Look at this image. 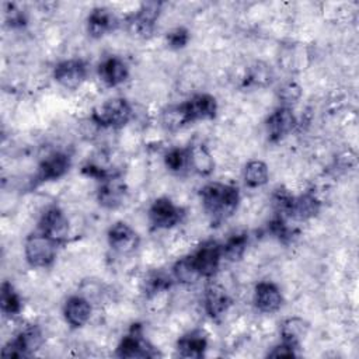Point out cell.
<instances>
[{"instance_id": "cell-1", "label": "cell", "mask_w": 359, "mask_h": 359, "mask_svg": "<svg viewBox=\"0 0 359 359\" xmlns=\"http://www.w3.org/2000/svg\"><path fill=\"white\" fill-rule=\"evenodd\" d=\"M201 196L206 213L213 220H223L231 216L238 205L237 188L226 184H208L203 187Z\"/></svg>"}, {"instance_id": "cell-2", "label": "cell", "mask_w": 359, "mask_h": 359, "mask_svg": "<svg viewBox=\"0 0 359 359\" xmlns=\"http://www.w3.org/2000/svg\"><path fill=\"white\" fill-rule=\"evenodd\" d=\"M132 115L130 105L125 98H114L95 108L93 112V121L100 126H123Z\"/></svg>"}, {"instance_id": "cell-3", "label": "cell", "mask_w": 359, "mask_h": 359, "mask_svg": "<svg viewBox=\"0 0 359 359\" xmlns=\"http://www.w3.org/2000/svg\"><path fill=\"white\" fill-rule=\"evenodd\" d=\"M56 255V243L45 234H31L25 241V257L32 266H48Z\"/></svg>"}, {"instance_id": "cell-4", "label": "cell", "mask_w": 359, "mask_h": 359, "mask_svg": "<svg viewBox=\"0 0 359 359\" xmlns=\"http://www.w3.org/2000/svg\"><path fill=\"white\" fill-rule=\"evenodd\" d=\"M42 332L38 327H29L20 332L1 351L4 358H22L35 352L42 344Z\"/></svg>"}, {"instance_id": "cell-5", "label": "cell", "mask_w": 359, "mask_h": 359, "mask_svg": "<svg viewBox=\"0 0 359 359\" xmlns=\"http://www.w3.org/2000/svg\"><path fill=\"white\" fill-rule=\"evenodd\" d=\"M116 353L121 358H153L158 355V352L143 339L140 325L137 324L133 325L130 334L121 341Z\"/></svg>"}, {"instance_id": "cell-6", "label": "cell", "mask_w": 359, "mask_h": 359, "mask_svg": "<svg viewBox=\"0 0 359 359\" xmlns=\"http://www.w3.org/2000/svg\"><path fill=\"white\" fill-rule=\"evenodd\" d=\"M223 255L222 252V245H219L216 241L210 240L203 243L199 250L192 255L194 264L199 272L201 276H212L220 262V257Z\"/></svg>"}, {"instance_id": "cell-7", "label": "cell", "mask_w": 359, "mask_h": 359, "mask_svg": "<svg viewBox=\"0 0 359 359\" xmlns=\"http://www.w3.org/2000/svg\"><path fill=\"white\" fill-rule=\"evenodd\" d=\"M39 229L42 234H45L46 237H49L52 241L57 244L67 237L69 223L60 209L50 208L41 217Z\"/></svg>"}, {"instance_id": "cell-8", "label": "cell", "mask_w": 359, "mask_h": 359, "mask_svg": "<svg viewBox=\"0 0 359 359\" xmlns=\"http://www.w3.org/2000/svg\"><path fill=\"white\" fill-rule=\"evenodd\" d=\"M187 123L198 119H210L216 115V100L209 94L194 95L187 102L181 104Z\"/></svg>"}, {"instance_id": "cell-9", "label": "cell", "mask_w": 359, "mask_h": 359, "mask_svg": "<svg viewBox=\"0 0 359 359\" xmlns=\"http://www.w3.org/2000/svg\"><path fill=\"white\" fill-rule=\"evenodd\" d=\"M150 220L157 229H168L177 224L181 219V210L167 198H160L150 208Z\"/></svg>"}, {"instance_id": "cell-10", "label": "cell", "mask_w": 359, "mask_h": 359, "mask_svg": "<svg viewBox=\"0 0 359 359\" xmlns=\"http://www.w3.org/2000/svg\"><path fill=\"white\" fill-rule=\"evenodd\" d=\"M55 79L66 88H77L86 79V65L81 60H63L55 67Z\"/></svg>"}, {"instance_id": "cell-11", "label": "cell", "mask_w": 359, "mask_h": 359, "mask_svg": "<svg viewBox=\"0 0 359 359\" xmlns=\"http://www.w3.org/2000/svg\"><path fill=\"white\" fill-rule=\"evenodd\" d=\"M108 243L115 251L128 254L136 250L139 245V237L126 223L118 222L108 231Z\"/></svg>"}, {"instance_id": "cell-12", "label": "cell", "mask_w": 359, "mask_h": 359, "mask_svg": "<svg viewBox=\"0 0 359 359\" xmlns=\"http://www.w3.org/2000/svg\"><path fill=\"white\" fill-rule=\"evenodd\" d=\"M126 187L119 177H108L98 189V201L105 208H116L122 203Z\"/></svg>"}, {"instance_id": "cell-13", "label": "cell", "mask_w": 359, "mask_h": 359, "mask_svg": "<svg viewBox=\"0 0 359 359\" xmlns=\"http://www.w3.org/2000/svg\"><path fill=\"white\" fill-rule=\"evenodd\" d=\"M282 304V294L276 285L259 282L255 286V306L264 313H273Z\"/></svg>"}, {"instance_id": "cell-14", "label": "cell", "mask_w": 359, "mask_h": 359, "mask_svg": "<svg viewBox=\"0 0 359 359\" xmlns=\"http://www.w3.org/2000/svg\"><path fill=\"white\" fill-rule=\"evenodd\" d=\"M296 125V118L293 112L286 108H278L269 118H268V130L269 137L272 140H279L285 135H287Z\"/></svg>"}, {"instance_id": "cell-15", "label": "cell", "mask_w": 359, "mask_h": 359, "mask_svg": "<svg viewBox=\"0 0 359 359\" xmlns=\"http://www.w3.org/2000/svg\"><path fill=\"white\" fill-rule=\"evenodd\" d=\"M63 314L66 321L73 325V327H81L83 324L87 323L91 314V307L90 303L80 297V296H73L70 297L63 309Z\"/></svg>"}, {"instance_id": "cell-16", "label": "cell", "mask_w": 359, "mask_h": 359, "mask_svg": "<svg viewBox=\"0 0 359 359\" xmlns=\"http://www.w3.org/2000/svg\"><path fill=\"white\" fill-rule=\"evenodd\" d=\"M160 7H161V3H156V1L142 4L140 10L132 20V25L137 34L143 36L151 34L153 25L160 13Z\"/></svg>"}, {"instance_id": "cell-17", "label": "cell", "mask_w": 359, "mask_h": 359, "mask_svg": "<svg viewBox=\"0 0 359 359\" xmlns=\"http://www.w3.org/2000/svg\"><path fill=\"white\" fill-rule=\"evenodd\" d=\"M70 165V160L65 153H53L39 165V180L50 181L62 177Z\"/></svg>"}, {"instance_id": "cell-18", "label": "cell", "mask_w": 359, "mask_h": 359, "mask_svg": "<svg viewBox=\"0 0 359 359\" xmlns=\"http://www.w3.org/2000/svg\"><path fill=\"white\" fill-rule=\"evenodd\" d=\"M98 74L107 86H118L128 77V67L119 57L105 59L100 67Z\"/></svg>"}, {"instance_id": "cell-19", "label": "cell", "mask_w": 359, "mask_h": 359, "mask_svg": "<svg viewBox=\"0 0 359 359\" xmlns=\"http://www.w3.org/2000/svg\"><path fill=\"white\" fill-rule=\"evenodd\" d=\"M318 209H320L318 199L313 194H304L297 198L293 196L287 216L296 220H306L317 215Z\"/></svg>"}, {"instance_id": "cell-20", "label": "cell", "mask_w": 359, "mask_h": 359, "mask_svg": "<svg viewBox=\"0 0 359 359\" xmlns=\"http://www.w3.org/2000/svg\"><path fill=\"white\" fill-rule=\"evenodd\" d=\"M230 304V299L226 290L219 285H212L206 290L205 310L210 317H219L223 314Z\"/></svg>"}, {"instance_id": "cell-21", "label": "cell", "mask_w": 359, "mask_h": 359, "mask_svg": "<svg viewBox=\"0 0 359 359\" xmlns=\"http://www.w3.org/2000/svg\"><path fill=\"white\" fill-rule=\"evenodd\" d=\"M177 349L184 358H201L206 349V339L201 332H191L180 338Z\"/></svg>"}, {"instance_id": "cell-22", "label": "cell", "mask_w": 359, "mask_h": 359, "mask_svg": "<svg viewBox=\"0 0 359 359\" xmlns=\"http://www.w3.org/2000/svg\"><path fill=\"white\" fill-rule=\"evenodd\" d=\"M114 17L105 8H94L88 15V31L93 36H101L112 29Z\"/></svg>"}, {"instance_id": "cell-23", "label": "cell", "mask_w": 359, "mask_h": 359, "mask_svg": "<svg viewBox=\"0 0 359 359\" xmlns=\"http://www.w3.org/2000/svg\"><path fill=\"white\" fill-rule=\"evenodd\" d=\"M187 153H188V161L196 172L206 175L213 170V160L205 146L196 144L191 147Z\"/></svg>"}, {"instance_id": "cell-24", "label": "cell", "mask_w": 359, "mask_h": 359, "mask_svg": "<svg viewBox=\"0 0 359 359\" xmlns=\"http://www.w3.org/2000/svg\"><path fill=\"white\" fill-rule=\"evenodd\" d=\"M306 331H307V324L302 318L293 317V318H287L286 321H283L280 334H282L283 342L294 346L303 338Z\"/></svg>"}, {"instance_id": "cell-25", "label": "cell", "mask_w": 359, "mask_h": 359, "mask_svg": "<svg viewBox=\"0 0 359 359\" xmlns=\"http://www.w3.org/2000/svg\"><path fill=\"white\" fill-rule=\"evenodd\" d=\"M245 184L251 188L261 187L268 181V167L264 161L252 160L245 165L244 171Z\"/></svg>"}, {"instance_id": "cell-26", "label": "cell", "mask_w": 359, "mask_h": 359, "mask_svg": "<svg viewBox=\"0 0 359 359\" xmlns=\"http://www.w3.org/2000/svg\"><path fill=\"white\" fill-rule=\"evenodd\" d=\"M174 276L182 282V283H192L195 282L201 275L194 264L192 255L184 257L174 265Z\"/></svg>"}, {"instance_id": "cell-27", "label": "cell", "mask_w": 359, "mask_h": 359, "mask_svg": "<svg viewBox=\"0 0 359 359\" xmlns=\"http://www.w3.org/2000/svg\"><path fill=\"white\" fill-rule=\"evenodd\" d=\"M247 234L241 233V234H234L233 237H230L227 240V243L222 247V252L226 258H229L230 261H238L247 247Z\"/></svg>"}, {"instance_id": "cell-28", "label": "cell", "mask_w": 359, "mask_h": 359, "mask_svg": "<svg viewBox=\"0 0 359 359\" xmlns=\"http://www.w3.org/2000/svg\"><path fill=\"white\" fill-rule=\"evenodd\" d=\"M0 302H1V310L10 316L18 314L21 311V300L8 282H4L1 285V300Z\"/></svg>"}, {"instance_id": "cell-29", "label": "cell", "mask_w": 359, "mask_h": 359, "mask_svg": "<svg viewBox=\"0 0 359 359\" xmlns=\"http://www.w3.org/2000/svg\"><path fill=\"white\" fill-rule=\"evenodd\" d=\"M163 123L168 129H177V128H181L182 125H185L187 119H185V115H184V111H182L181 105L170 107L163 114Z\"/></svg>"}, {"instance_id": "cell-30", "label": "cell", "mask_w": 359, "mask_h": 359, "mask_svg": "<svg viewBox=\"0 0 359 359\" xmlns=\"http://www.w3.org/2000/svg\"><path fill=\"white\" fill-rule=\"evenodd\" d=\"M188 161V153L181 149H172L165 154V164L170 170L178 171Z\"/></svg>"}, {"instance_id": "cell-31", "label": "cell", "mask_w": 359, "mask_h": 359, "mask_svg": "<svg viewBox=\"0 0 359 359\" xmlns=\"http://www.w3.org/2000/svg\"><path fill=\"white\" fill-rule=\"evenodd\" d=\"M188 39H189V35H188V31L185 28H177V29L171 31L167 36V41L172 48L185 46Z\"/></svg>"}, {"instance_id": "cell-32", "label": "cell", "mask_w": 359, "mask_h": 359, "mask_svg": "<svg viewBox=\"0 0 359 359\" xmlns=\"http://www.w3.org/2000/svg\"><path fill=\"white\" fill-rule=\"evenodd\" d=\"M170 286V279L167 276H163L161 273H154L146 283V287L150 293L160 292L163 289H167Z\"/></svg>"}, {"instance_id": "cell-33", "label": "cell", "mask_w": 359, "mask_h": 359, "mask_svg": "<svg viewBox=\"0 0 359 359\" xmlns=\"http://www.w3.org/2000/svg\"><path fill=\"white\" fill-rule=\"evenodd\" d=\"M300 95V87L290 83V84H286L282 90H280V97L286 101V102H292L294 100H297Z\"/></svg>"}, {"instance_id": "cell-34", "label": "cell", "mask_w": 359, "mask_h": 359, "mask_svg": "<svg viewBox=\"0 0 359 359\" xmlns=\"http://www.w3.org/2000/svg\"><path fill=\"white\" fill-rule=\"evenodd\" d=\"M293 345L290 344H286L283 342L282 345L279 346H275L272 352H269L268 356L271 358H290V356H294V352H293Z\"/></svg>"}]
</instances>
